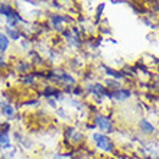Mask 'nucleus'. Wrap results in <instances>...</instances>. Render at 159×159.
<instances>
[{
  "instance_id": "39448f33",
  "label": "nucleus",
  "mask_w": 159,
  "mask_h": 159,
  "mask_svg": "<svg viewBox=\"0 0 159 159\" xmlns=\"http://www.w3.org/2000/svg\"><path fill=\"white\" fill-rule=\"evenodd\" d=\"M12 146V142H10V138H9L7 133H0V148L2 149H9Z\"/></svg>"
},
{
  "instance_id": "6e6552de",
  "label": "nucleus",
  "mask_w": 159,
  "mask_h": 159,
  "mask_svg": "<svg viewBox=\"0 0 159 159\" xmlns=\"http://www.w3.org/2000/svg\"><path fill=\"white\" fill-rule=\"evenodd\" d=\"M51 20H52V23H54L57 28H58L62 22H67V20H71L70 17H67V16H62V15H52L51 16Z\"/></svg>"
},
{
  "instance_id": "423d86ee",
  "label": "nucleus",
  "mask_w": 159,
  "mask_h": 159,
  "mask_svg": "<svg viewBox=\"0 0 159 159\" xmlns=\"http://www.w3.org/2000/svg\"><path fill=\"white\" fill-rule=\"evenodd\" d=\"M111 97L116 98V100H125V98H129L130 97V91L129 90H117V91H114L111 94Z\"/></svg>"
},
{
  "instance_id": "9d476101",
  "label": "nucleus",
  "mask_w": 159,
  "mask_h": 159,
  "mask_svg": "<svg viewBox=\"0 0 159 159\" xmlns=\"http://www.w3.org/2000/svg\"><path fill=\"white\" fill-rule=\"evenodd\" d=\"M7 48H9V38L4 34H0V52H4Z\"/></svg>"
},
{
  "instance_id": "9b49d317",
  "label": "nucleus",
  "mask_w": 159,
  "mask_h": 159,
  "mask_svg": "<svg viewBox=\"0 0 159 159\" xmlns=\"http://www.w3.org/2000/svg\"><path fill=\"white\" fill-rule=\"evenodd\" d=\"M104 70H106V72H107L109 75L114 77V78H121V77H123V74H121V72H119V71H114V70H111V68H109V67H106Z\"/></svg>"
},
{
  "instance_id": "4468645a",
  "label": "nucleus",
  "mask_w": 159,
  "mask_h": 159,
  "mask_svg": "<svg viewBox=\"0 0 159 159\" xmlns=\"http://www.w3.org/2000/svg\"><path fill=\"white\" fill-rule=\"evenodd\" d=\"M34 78H35L34 75L25 77V78H23V83H25V84H32V83H34Z\"/></svg>"
},
{
  "instance_id": "20e7f679",
  "label": "nucleus",
  "mask_w": 159,
  "mask_h": 159,
  "mask_svg": "<svg viewBox=\"0 0 159 159\" xmlns=\"http://www.w3.org/2000/svg\"><path fill=\"white\" fill-rule=\"evenodd\" d=\"M0 111H2L4 116H7V117H13V114H15L13 106H10L9 103H6V101L0 103Z\"/></svg>"
},
{
  "instance_id": "0eeeda50",
  "label": "nucleus",
  "mask_w": 159,
  "mask_h": 159,
  "mask_svg": "<svg viewBox=\"0 0 159 159\" xmlns=\"http://www.w3.org/2000/svg\"><path fill=\"white\" fill-rule=\"evenodd\" d=\"M13 12H15V10H13V7L9 3H0V13H2L3 16L9 17Z\"/></svg>"
},
{
  "instance_id": "f03ea898",
  "label": "nucleus",
  "mask_w": 159,
  "mask_h": 159,
  "mask_svg": "<svg viewBox=\"0 0 159 159\" xmlns=\"http://www.w3.org/2000/svg\"><path fill=\"white\" fill-rule=\"evenodd\" d=\"M96 125L100 127L103 132H111L113 130V126H111V121L109 120L107 117L104 116H96Z\"/></svg>"
},
{
  "instance_id": "1a4fd4ad",
  "label": "nucleus",
  "mask_w": 159,
  "mask_h": 159,
  "mask_svg": "<svg viewBox=\"0 0 159 159\" xmlns=\"http://www.w3.org/2000/svg\"><path fill=\"white\" fill-rule=\"evenodd\" d=\"M139 126H140V129H142L145 133H153V132H155V127H153L148 120H140Z\"/></svg>"
},
{
  "instance_id": "f8f14e48",
  "label": "nucleus",
  "mask_w": 159,
  "mask_h": 159,
  "mask_svg": "<svg viewBox=\"0 0 159 159\" xmlns=\"http://www.w3.org/2000/svg\"><path fill=\"white\" fill-rule=\"evenodd\" d=\"M7 32H9V36L13 39V41H17V39L20 38V34L17 32L16 29H12V28H7Z\"/></svg>"
},
{
  "instance_id": "ddd939ff",
  "label": "nucleus",
  "mask_w": 159,
  "mask_h": 159,
  "mask_svg": "<svg viewBox=\"0 0 159 159\" xmlns=\"http://www.w3.org/2000/svg\"><path fill=\"white\" fill-rule=\"evenodd\" d=\"M106 84H107L110 88H116V91L119 90V83H116V81H111V80H106Z\"/></svg>"
},
{
  "instance_id": "2eb2a0df",
  "label": "nucleus",
  "mask_w": 159,
  "mask_h": 159,
  "mask_svg": "<svg viewBox=\"0 0 159 159\" xmlns=\"http://www.w3.org/2000/svg\"><path fill=\"white\" fill-rule=\"evenodd\" d=\"M9 127H10V126H9L7 123H4L3 126H0V133H7L6 130H9Z\"/></svg>"
},
{
  "instance_id": "f257e3e1",
  "label": "nucleus",
  "mask_w": 159,
  "mask_h": 159,
  "mask_svg": "<svg viewBox=\"0 0 159 159\" xmlns=\"http://www.w3.org/2000/svg\"><path fill=\"white\" fill-rule=\"evenodd\" d=\"M93 140L96 142V146L103 149L106 152H111L113 151V143L109 138H106V134H100V133H94L93 134Z\"/></svg>"
},
{
  "instance_id": "7ed1b4c3",
  "label": "nucleus",
  "mask_w": 159,
  "mask_h": 159,
  "mask_svg": "<svg viewBox=\"0 0 159 159\" xmlns=\"http://www.w3.org/2000/svg\"><path fill=\"white\" fill-rule=\"evenodd\" d=\"M90 90H91V93H94V96H97V97L111 96L110 93H107V91L104 90V85H101V84H98V83L91 84V85H90Z\"/></svg>"
}]
</instances>
